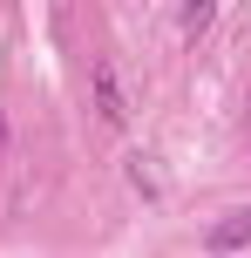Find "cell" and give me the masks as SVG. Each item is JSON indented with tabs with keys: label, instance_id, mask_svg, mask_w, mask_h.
Segmentation results:
<instances>
[{
	"label": "cell",
	"instance_id": "6da1fadb",
	"mask_svg": "<svg viewBox=\"0 0 251 258\" xmlns=\"http://www.w3.org/2000/svg\"><path fill=\"white\" fill-rule=\"evenodd\" d=\"M95 116H102L109 129L129 122V102H122V68H116V61H95Z\"/></svg>",
	"mask_w": 251,
	"mask_h": 258
},
{
	"label": "cell",
	"instance_id": "7a4b0ae2",
	"mask_svg": "<svg viewBox=\"0 0 251 258\" xmlns=\"http://www.w3.org/2000/svg\"><path fill=\"white\" fill-rule=\"evenodd\" d=\"M244 245H251V211H231L224 224L204 231V251H244Z\"/></svg>",
	"mask_w": 251,
	"mask_h": 258
},
{
	"label": "cell",
	"instance_id": "277c9868",
	"mask_svg": "<svg viewBox=\"0 0 251 258\" xmlns=\"http://www.w3.org/2000/svg\"><path fill=\"white\" fill-rule=\"evenodd\" d=\"M0 129H7V116H0Z\"/></svg>",
	"mask_w": 251,
	"mask_h": 258
},
{
	"label": "cell",
	"instance_id": "3957f363",
	"mask_svg": "<svg viewBox=\"0 0 251 258\" xmlns=\"http://www.w3.org/2000/svg\"><path fill=\"white\" fill-rule=\"evenodd\" d=\"M211 14H217V0H184V41L211 34Z\"/></svg>",
	"mask_w": 251,
	"mask_h": 258
}]
</instances>
